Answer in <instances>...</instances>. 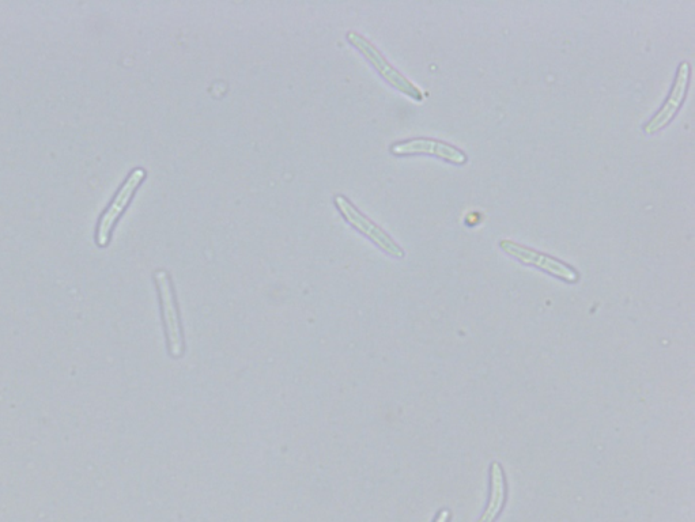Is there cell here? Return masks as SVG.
Returning a JSON list of instances; mask_svg holds the SVG:
<instances>
[{"label":"cell","mask_w":695,"mask_h":522,"mask_svg":"<svg viewBox=\"0 0 695 522\" xmlns=\"http://www.w3.org/2000/svg\"><path fill=\"white\" fill-rule=\"evenodd\" d=\"M391 153L394 155H434V157L457 165H464L467 162V155L462 150L448 145V143L429 138H415L410 139V141L395 143L391 146Z\"/></svg>","instance_id":"obj_6"},{"label":"cell","mask_w":695,"mask_h":522,"mask_svg":"<svg viewBox=\"0 0 695 522\" xmlns=\"http://www.w3.org/2000/svg\"><path fill=\"white\" fill-rule=\"evenodd\" d=\"M347 40L369 60V63L379 71L381 77H383L389 85L394 86L399 92L406 94V96L413 98L415 101L423 100L421 90H419L413 82H410L409 79L403 77L395 67H392L379 49L370 43L369 40H366L364 36L355 32H349L347 33Z\"/></svg>","instance_id":"obj_1"},{"label":"cell","mask_w":695,"mask_h":522,"mask_svg":"<svg viewBox=\"0 0 695 522\" xmlns=\"http://www.w3.org/2000/svg\"><path fill=\"white\" fill-rule=\"evenodd\" d=\"M452 513L451 510L443 509L438 516L434 518V522H449L451 521Z\"/></svg>","instance_id":"obj_9"},{"label":"cell","mask_w":695,"mask_h":522,"mask_svg":"<svg viewBox=\"0 0 695 522\" xmlns=\"http://www.w3.org/2000/svg\"><path fill=\"white\" fill-rule=\"evenodd\" d=\"M506 494H508V487H506V478L504 469L502 465L494 461L490 467V495L489 502L485 512H483L482 517L479 518L478 522H494L500 517L502 509H504L506 503Z\"/></svg>","instance_id":"obj_8"},{"label":"cell","mask_w":695,"mask_h":522,"mask_svg":"<svg viewBox=\"0 0 695 522\" xmlns=\"http://www.w3.org/2000/svg\"><path fill=\"white\" fill-rule=\"evenodd\" d=\"M500 248L505 253H508L509 256H512L513 259L521 261L525 266L540 268V270L546 271L547 274L565 282L574 283L579 281V272L568 266L564 261L555 259V257L536 252L534 249L509 240L501 241Z\"/></svg>","instance_id":"obj_3"},{"label":"cell","mask_w":695,"mask_h":522,"mask_svg":"<svg viewBox=\"0 0 695 522\" xmlns=\"http://www.w3.org/2000/svg\"><path fill=\"white\" fill-rule=\"evenodd\" d=\"M334 202L339 213L345 217L346 221L349 222L353 228L357 229L358 232L365 234L369 240L375 242L377 247H380L392 257H398V259L404 257L403 249L392 240V237L389 236L387 232H384L380 226H377L376 223L366 218L361 211H358L357 208L349 202V199H346L343 195H336Z\"/></svg>","instance_id":"obj_4"},{"label":"cell","mask_w":695,"mask_h":522,"mask_svg":"<svg viewBox=\"0 0 695 522\" xmlns=\"http://www.w3.org/2000/svg\"><path fill=\"white\" fill-rule=\"evenodd\" d=\"M154 279H156L158 291H160L169 351H171L173 357L180 358L184 353V340L183 332H181L179 312H177L176 308L171 276H169L166 271H157L156 275H154Z\"/></svg>","instance_id":"obj_5"},{"label":"cell","mask_w":695,"mask_h":522,"mask_svg":"<svg viewBox=\"0 0 695 522\" xmlns=\"http://www.w3.org/2000/svg\"><path fill=\"white\" fill-rule=\"evenodd\" d=\"M689 82L690 64L683 62L681 67H679L678 74H676L674 86H672V90L670 96H668L666 104H664L663 108L657 112L655 117H652V120L649 121L647 127H645V132H647V134H655V132L660 131L661 128H664L671 123L676 113H678L679 108H681L683 101H685Z\"/></svg>","instance_id":"obj_7"},{"label":"cell","mask_w":695,"mask_h":522,"mask_svg":"<svg viewBox=\"0 0 695 522\" xmlns=\"http://www.w3.org/2000/svg\"><path fill=\"white\" fill-rule=\"evenodd\" d=\"M146 179V170L142 168H137L132 170L130 176L124 181L122 187L112 200L111 206L105 210L103 217H101L100 222L97 226V245L98 247L105 248L111 241L112 230L115 228L117 219L120 215L126 211L128 204H130L132 198H134L135 192L142 184V181Z\"/></svg>","instance_id":"obj_2"}]
</instances>
